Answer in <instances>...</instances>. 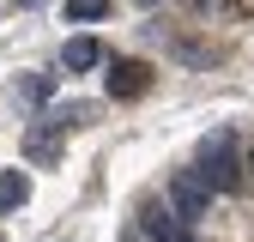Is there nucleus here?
<instances>
[{
    "instance_id": "4",
    "label": "nucleus",
    "mask_w": 254,
    "mask_h": 242,
    "mask_svg": "<svg viewBox=\"0 0 254 242\" xmlns=\"http://www.w3.org/2000/svg\"><path fill=\"white\" fill-rule=\"evenodd\" d=\"M97 60H103V43L97 37H73L67 43V73H91Z\"/></svg>"
},
{
    "instance_id": "11",
    "label": "nucleus",
    "mask_w": 254,
    "mask_h": 242,
    "mask_svg": "<svg viewBox=\"0 0 254 242\" xmlns=\"http://www.w3.org/2000/svg\"><path fill=\"white\" fill-rule=\"evenodd\" d=\"M248 170H254V151H248Z\"/></svg>"
},
{
    "instance_id": "1",
    "label": "nucleus",
    "mask_w": 254,
    "mask_h": 242,
    "mask_svg": "<svg viewBox=\"0 0 254 242\" xmlns=\"http://www.w3.org/2000/svg\"><path fill=\"white\" fill-rule=\"evenodd\" d=\"M206 188H218V194H230V188H242V164H236V139L218 127L206 145H200V170H194Z\"/></svg>"
},
{
    "instance_id": "8",
    "label": "nucleus",
    "mask_w": 254,
    "mask_h": 242,
    "mask_svg": "<svg viewBox=\"0 0 254 242\" xmlns=\"http://www.w3.org/2000/svg\"><path fill=\"white\" fill-rule=\"evenodd\" d=\"M49 91H55V79H49V73H37V79L24 85V97H30V103H49Z\"/></svg>"
},
{
    "instance_id": "2",
    "label": "nucleus",
    "mask_w": 254,
    "mask_h": 242,
    "mask_svg": "<svg viewBox=\"0 0 254 242\" xmlns=\"http://www.w3.org/2000/svg\"><path fill=\"white\" fill-rule=\"evenodd\" d=\"M170 206H176V218H188V224H194V218H206L212 188H206V182H200L194 170H182V176L170 182Z\"/></svg>"
},
{
    "instance_id": "12",
    "label": "nucleus",
    "mask_w": 254,
    "mask_h": 242,
    "mask_svg": "<svg viewBox=\"0 0 254 242\" xmlns=\"http://www.w3.org/2000/svg\"><path fill=\"white\" fill-rule=\"evenodd\" d=\"M0 242H6V236H0Z\"/></svg>"
},
{
    "instance_id": "5",
    "label": "nucleus",
    "mask_w": 254,
    "mask_h": 242,
    "mask_svg": "<svg viewBox=\"0 0 254 242\" xmlns=\"http://www.w3.org/2000/svg\"><path fill=\"white\" fill-rule=\"evenodd\" d=\"M30 200V176L24 170H0V212H12Z\"/></svg>"
},
{
    "instance_id": "6",
    "label": "nucleus",
    "mask_w": 254,
    "mask_h": 242,
    "mask_svg": "<svg viewBox=\"0 0 254 242\" xmlns=\"http://www.w3.org/2000/svg\"><path fill=\"white\" fill-rule=\"evenodd\" d=\"M30 158H55V121H43V127H30Z\"/></svg>"
},
{
    "instance_id": "10",
    "label": "nucleus",
    "mask_w": 254,
    "mask_h": 242,
    "mask_svg": "<svg viewBox=\"0 0 254 242\" xmlns=\"http://www.w3.org/2000/svg\"><path fill=\"white\" fill-rule=\"evenodd\" d=\"M18 6H43V0H18Z\"/></svg>"
},
{
    "instance_id": "3",
    "label": "nucleus",
    "mask_w": 254,
    "mask_h": 242,
    "mask_svg": "<svg viewBox=\"0 0 254 242\" xmlns=\"http://www.w3.org/2000/svg\"><path fill=\"white\" fill-rule=\"evenodd\" d=\"M145 91H151V67H145V60H115V67H109V97L115 103L145 97Z\"/></svg>"
},
{
    "instance_id": "9",
    "label": "nucleus",
    "mask_w": 254,
    "mask_h": 242,
    "mask_svg": "<svg viewBox=\"0 0 254 242\" xmlns=\"http://www.w3.org/2000/svg\"><path fill=\"white\" fill-rule=\"evenodd\" d=\"M194 6H200V12H218V18H236V12H242L236 0H194Z\"/></svg>"
},
{
    "instance_id": "7",
    "label": "nucleus",
    "mask_w": 254,
    "mask_h": 242,
    "mask_svg": "<svg viewBox=\"0 0 254 242\" xmlns=\"http://www.w3.org/2000/svg\"><path fill=\"white\" fill-rule=\"evenodd\" d=\"M109 0H67V18H103Z\"/></svg>"
}]
</instances>
